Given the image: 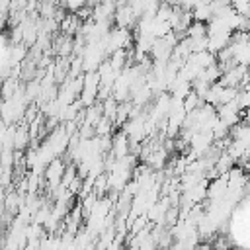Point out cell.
<instances>
[{
    "mask_svg": "<svg viewBox=\"0 0 250 250\" xmlns=\"http://www.w3.org/2000/svg\"><path fill=\"white\" fill-rule=\"evenodd\" d=\"M62 170H64L62 162L57 160V158H53V160L49 162V168H47V178H49V182H51V184H61V178H62V174H64Z\"/></svg>",
    "mask_w": 250,
    "mask_h": 250,
    "instance_id": "obj_1",
    "label": "cell"
},
{
    "mask_svg": "<svg viewBox=\"0 0 250 250\" xmlns=\"http://www.w3.org/2000/svg\"><path fill=\"white\" fill-rule=\"evenodd\" d=\"M186 33H188V39L205 37V35H207V27H205V23H201V21H191V23L188 25Z\"/></svg>",
    "mask_w": 250,
    "mask_h": 250,
    "instance_id": "obj_2",
    "label": "cell"
}]
</instances>
